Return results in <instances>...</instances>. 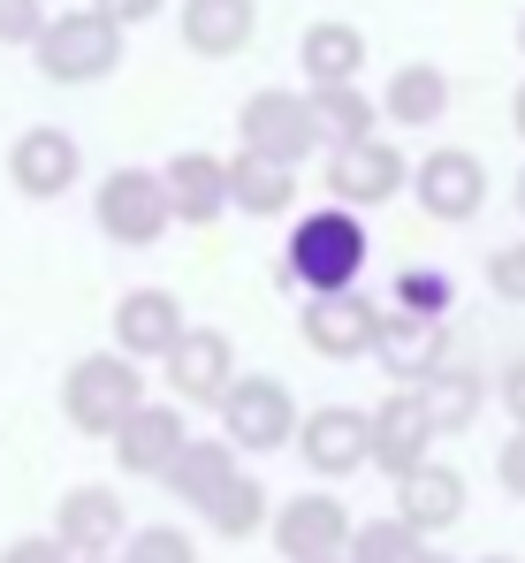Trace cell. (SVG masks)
I'll use <instances>...</instances> for the list:
<instances>
[{
  "mask_svg": "<svg viewBox=\"0 0 525 563\" xmlns=\"http://www.w3.org/2000/svg\"><path fill=\"white\" fill-rule=\"evenodd\" d=\"M365 213H343V206H313L297 213L289 244H282V282H297L305 297H336V289H358L365 275Z\"/></svg>",
  "mask_w": 525,
  "mask_h": 563,
  "instance_id": "1",
  "label": "cell"
},
{
  "mask_svg": "<svg viewBox=\"0 0 525 563\" xmlns=\"http://www.w3.org/2000/svg\"><path fill=\"white\" fill-rule=\"evenodd\" d=\"M153 396H145V374H138V358H122V351H85L69 374H62V419L91 434V442H114L138 411H145Z\"/></svg>",
  "mask_w": 525,
  "mask_h": 563,
  "instance_id": "2",
  "label": "cell"
},
{
  "mask_svg": "<svg viewBox=\"0 0 525 563\" xmlns=\"http://www.w3.org/2000/svg\"><path fill=\"white\" fill-rule=\"evenodd\" d=\"M91 221H99L107 244H122V252H153V244L175 229L168 176H161V168H114L107 184L91 190Z\"/></svg>",
  "mask_w": 525,
  "mask_h": 563,
  "instance_id": "3",
  "label": "cell"
},
{
  "mask_svg": "<svg viewBox=\"0 0 525 563\" xmlns=\"http://www.w3.org/2000/svg\"><path fill=\"white\" fill-rule=\"evenodd\" d=\"M31 54H39V69H46L54 85H99L107 69H122V23H114V15H99V8L54 15V23H46V38H39Z\"/></svg>",
  "mask_w": 525,
  "mask_h": 563,
  "instance_id": "4",
  "label": "cell"
},
{
  "mask_svg": "<svg viewBox=\"0 0 525 563\" xmlns=\"http://www.w3.org/2000/svg\"><path fill=\"white\" fill-rule=\"evenodd\" d=\"M297 396L282 388L274 374H237L229 404H221V434L244 450V457H266V450H289L297 442Z\"/></svg>",
  "mask_w": 525,
  "mask_h": 563,
  "instance_id": "5",
  "label": "cell"
},
{
  "mask_svg": "<svg viewBox=\"0 0 525 563\" xmlns=\"http://www.w3.org/2000/svg\"><path fill=\"white\" fill-rule=\"evenodd\" d=\"M297 335H305V351L313 358H373V343H381V305L365 297V289H336V297H305L297 305Z\"/></svg>",
  "mask_w": 525,
  "mask_h": 563,
  "instance_id": "6",
  "label": "cell"
},
{
  "mask_svg": "<svg viewBox=\"0 0 525 563\" xmlns=\"http://www.w3.org/2000/svg\"><path fill=\"white\" fill-rule=\"evenodd\" d=\"M266 533H274V549H282L289 563H343L358 518H350L336 495H282Z\"/></svg>",
  "mask_w": 525,
  "mask_h": 563,
  "instance_id": "7",
  "label": "cell"
},
{
  "mask_svg": "<svg viewBox=\"0 0 525 563\" xmlns=\"http://www.w3.org/2000/svg\"><path fill=\"white\" fill-rule=\"evenodd\" d=\"M237 137H244V153L282 161V168L313 161V145H320L313 99H297V92H252L244 107H237Z\"/></svg>",
  "mask_w": 525,
  "mask_h": 563,
  "instance_id": "8",
  "label": "cell"
},
{
  "mask_svg": "<svg viewBox=\"0 0 525 563\" xmlns=\"http://www.w3.org/2000/svg\"><path fill=\"white\" fill-rule=\"evenodd\" d=\"M54 541L69 549L77 563H99V556H122L130 549V510H122V495L114 487H69L62 503H54Z\"/></svg>",
  "mask_w": 525,
  "mask_h": 563,
  "instance_id": "9",
  "label": "cell"
},
{
  "mask_svg": "<svg viewBox=\"0 0 525 563\" xmlns=\"http://www.w3.org/2000/svg\"><path fill=\"white\" fill-rule=\"evenodd\" d=\"M297 465L313 472V479H343V472L373 465V411H358V404H320V411H305V427H297Z\"/></svg>",
  "mask_w": 525,
  "mask_h": 563,
  "instance_id": "10",
  "label": "cell"
},
{
  "mask_svg": "<svg viewBox=\"0 0 525 563\" xmlns=\"http://www.w3.org/2000/svg\"><path fill=\"white\" fill-rule=\"evenodd\" d=\"M404 184H412V161L389 137H365V145L328 153V206H343V213H373V206H389Z\"/></svg>",
  "mask_w": 525,
  "mask_h": 563,
  "instance_id": "11",
  "label": "cell"
},
{
  "mask_svg": "<svg viewBox=\"0 0 525 563\" xmlns=\"http://www.w3.org/2000/svg\"><path fill=\"white\" fill-rule=\"evenodd\" d=\"M435 419H427V404H419V388H389L381 404H373V472H389V479H412V472L435 465Z\"/></svg>",
  "mask_w": 525,
  "mask_h": 563,
  "instance_id": "12",
  "label": "cell"
},
{
  "mask_svg": "<svg viewBox=\"0 0 525 563\" xmlns=\"http://www.w3.org/2000/svg\"><path fill=\"white\" fill-rule=\"evenodd\" d=\"M237 388V351L221 328H190L183 343L168 351V404L183 411H221Z\"/></svg>",
  "mask_w": 525,
  "mask_h": 563,
  "instance_id": "13",
  "label": "cell"
},
{
  "mask_svg": "<svg viewBox=\"0 0 525 563\" xmlns=\"http://www.w3.org/2000/svg\"><path fill=\"white\" fill-rule=\"evenodd\" d=\"M419 213L441 221V229H457V221H480V206H488V168H480V153H464V145H435L427 161H419Z\"/></svg>",
  "mask_w": 525,
  "mask_h": 563,
  "instance_id": "14",
  "label": "cell"
},
{
  "mask_svg": "<svg viewBox=\"0 0 525 563\" xmlns=\"http://www.w3.org/2000/svg\"><path fill=\"white\" fill-rule=\"evenodd\" d=\"M183 335H190V320H183V297H175V289H153V282H145V289H122V297H114V351H122V358L168 366V351Z\"/></svg>",
  "mask_w": 525,
  "mask_h": 563,
  "instance_id": "15",
  "label": "cell"
},
{
  "mask_svg": "<svg viewBox=\"0 0 525 563\" xmlns=\"http://www.w3.org/2000/svg\"><path fill=\"white\" fill-rule=\"evenodd\" d=\"M373 366L396 380V388H419L449 366V320H419V312H381V343H373Z\"/></svg>",
  "mask_w": 525,
  "mask_h": 563,
  "instance_id": "16",
  "label": "cell"
},
{
  "mask_svg": "<svg viewBox=\"0 0 525 563\" xmlns=\"http://www.w3.org/2000/svg\"><path fill=\"white\" fill-rule=\"evenodd\" d=\"M77 176H85V153H77V137L54 130V122H31V130L8 145V184L23 190V198H62V190H77Z\"/></svg>",
  "mask_w": 525,
  "mask_h": 563,
  "instance_id": "17",
  "label": "cell"
},
{
  "mask_svg": "<svg viewBox=\"0 0 525 563\" xmlns=\"http://www.w3.org/2000/svg\"><path fill=\"white\" fill-rule=\"evenodd\" d=\"M183 450H190V419H183V404H145V411L114 434V465L130 472V479H168Z\"/></svg>",
  "mask_w": 525,
  "mask_h": 563,
  "instance_id": "18",
  "label": "cell"
},
{
  "mask_svg": "<svg viewBox=\"0 0 525 563\" xmlns=\"http://www.w3.org/2000/svg\"><path fill=\"white\" fill-rule=\"evenodd\" d=\"M161 176H168L175 229H214L229 213V161L221 153H175Z\"/></svg>",
  "mask_w": 525,
  "mask_h": 563,
  "instance_id": "19",
  "label": "cell"
},
{
  "mask_svg": "<svg viewBox=\"0 0 525 563\" xmlns=\"http://www.w3.org/2000/svg\"><path fill=\"white\" fill-rule=\"evenodd\" d=\"M396 518L419 533V541H435V533H449L457 518H464V472L457 465H427L412 472V479H396Z\"/></svg>",
  "mask_w": 525,
  "mask_h": 563,
  "instance_id": "20",
  "label": "cell"
},
{
  "mask_svg": "<svg viewBox=\"0 0 525 563\" xmlns=\"http://www.w3.org/2000/svg\"><path fill=\"white\" fill-rule=\"evenodd\" d=\"M237 479H244V472H237V442H229V434H190V450L175 457V472L161 487H168L175 503L206 510V503H214L221 487H237Z\"/></svg>",
  "mask_w": 525,
  "mask_h": 563,
  "instance_id": "21",
  "label": "cell"
},
{
  "mask_svg": "<svg viewBox=\"0 0 525 563\" xmlns=\"http://www.w3.org/2000/svg\"><path fill=\"white\" fill-rule=\"evenodd\" d=\"M252 23H260L252 0H183V46L206 54V62L244 54V46H252Z\"/></svg>",
  "mask_w": 525,
  "mask_h": 563,
  "instance_id": "22",
  "label": "cell"
},
{
  "mask_svg": "<svg viewBox=\"0 0 525 563\" xmlns=\"http://www.w3.org/2000/svg\"><path fill=\"white\" fill-rule=\"evenodd\" d=\"M229 206H237V213H252V221H282V213L297 206V168L260 161V153H244V145H237V161H229Z\"/></svg>",
  "mask_w": 525,
  "mask_h": 563,
  "instance_id": "23",
  "label": "cell"
},
{
  "mask_svg": "<svg viewBox=\"0 0 525 563\" xmlns=\"http://www.w3.org/2000/svg\"><path fill=\"white\" fill-rule=\"evenodd\" d=\"M381 114H389L396 130H435L441 114H449V77H441L435 62L396 69V77H389V92H381Z\"/></svg>",
  "mask_w": 525,
  "mask_h": 563,
  "instance_id": "24",
  "label": "cell"
},
{
  "mask_svg": "<svg viewBox=\"0 0 525 563\" xmlns=\"http://www.w3.org/2000/svg\"><path fill=\"white\" fill-rule=\"evenodd\" d=\"M419 404L435 419V434H472L480 427V404H488V380L472 366H441L435 380H419Z\"/></svg>",
  "mask_w": 525,
  "mask_h": 563,
  "instance_id": "25",
  "label": "cell"
},
{
  "mask_svg": "<svg viewBox=\"0 0 525 563\" xmlns=\"http://www.w3.org/2000/svg\"><path fill=\"white\" fill-rule=\"evenodd\" d=\"M297 62H305L313 92H320V85H358V69H365V38H358V23H313L305 46H297Z\"/></svg>",
  "mask_w": 525,
  "mask_h": 563,
  "instance_id": "26",
  "label": "cell"
},
{
  "mask_svg": "<svg viewBox=\"0 0 525 563\" xmlns=\"http://www.w3.org/2000/svg\"><path fill=\"white\" fill-rule=\"evenodd\" d=\"M313 99V122H320V145H365L373 137V122H381V99H365L358 85H320V92H305Z\"/></svg>",
  "mask_w": 525,
  "mask_h": 563,
  "instance_id": "27",
  "label": "cell"
},
{
  "mask_svg": "<svg viewBox=\"0 0 525 563\" xmlns=\"http://www.w3.org/2000/svg\"><path fill=\"white\" fill-rule=\"evenodd\" d=\"M198 518H206V526H214L221 541H252V533H266V526H274V503H266L260 479L244 472V479H237V487H221V495H214V503H206Z\"/></svg>",
  "mask_w": 525,
  "mask_h": 563,
  "instance_id": "28",
  "label": "cell"
},
{
  "mask_svg": "<svg viewBox=\"0 0 525 563\" xmlns=\"http://www.w3.org/2000/svg\"><path fill=\"white\" fill-rule=\"evenodd\" d=\"M419 556H427V541L389 510V518H365V526L350 533V556L343 563H419Z\"/></svg>",
  "mask_w": 525,
  "mask_h": 563,
  "instance_id": "29",
  "label": "cell"
},
{
  "mask_svg": "<svg viewBox=\"0 0 525 563\" xmlns=\"http://www.w3.org/2000/svg\"><path fill=\"white\" fill-rule=\"evenodd\" d=\"M457 305V282L441 275V267H404L396 275V312H419V320H441Z\"/></svg>",
  "mask_w": 525,
  "mask_h": 563,
  "instance_id": "30",
  "label": "cell"
},
{
  "mask_svg": "<svg viewBox=\"0 0 525 563\" xmlns=\"http://www.w3.org/2000/svg\"><path fill=\"white\" fill-rule=\"evenodd\" d=\"M122 563H198V541H190L183 526H138L130 549H122Z\"/></svg>",
  "mask_w": 525,
  "mask_h": 563,
  "instance_id": "31",
  "label": "cell"
},
{
  "mask_svg": "<svg viewBox=\"0 0 525 563\" xmlns=\"http://www.w3.org/2000/svg\"><path fill=\"white\" fill-rule=\"evenodd\" d=\"M46 38V8L39 0H0V46H39Z\"/></svg>",
  "mask_w": 525,
  "mask_h": 563,
  "instance_id": "32",
  "label": "cell"
},
{
  "mask_svg": "<svg viewBox=\"0 0 525 563\" xmlns=\"http://www.w3.org/2000/svg\"><path fill=\"white\" fill-rule=\"evenodd\" d=\"M488 289H495L503 305H525V236H518V244H503V252L488 260Z\"/></svg>",
  "mask_w": 525,
  "mask_h": 563,
  "instance_id": "33",
  "label": "cell"
},
{
  "mask_svg": "<svg viewBox=\"0 0 525 563\" xmlns=\"http://www.w3.org/2000/svg\"><path fill=\"white\" fill-rule=\"evenodd\" d=\"M0 563H77V556H69L54 533H23V541H8V549H0Z\"/></svg>",
  "mask_w": 525,
  "mask_h": 563,
  "instance_id": "34",
  "label": "cell"
},
{
  "mask_svg": "<svg viewBox=\"0 0 525 563\" xmlns=\"http://www.w3.org/2000/svg\"><path fill=\"white\" fill-rule=\"evenodd\" d=\"M495 479H503V495H518L525 503V427L503 442V457H495Z\"/></svg>",
  "mask_w": 525,
  "mask_h": 563,
  "instance_id": "35",
  "label": "cell"
},
{
  "mask_svg": "<svg viewBox=\"0 0 525 563\" xmlns=\"http://www.w3.org/2000/svg\"><path fill=\"white\" fill-rule=\"evenodd\" d=\"M503 411H511V419L525 427V351L511 358V366H503Z\"/></svg>",
  "mask_w": 525,
  "mask_h": 563,
  "instance_id": "36",
  "label": "cell"
},
{
  "mask_svg": "<svg viewBox=\"0 0 525 563\" xmlns=\"http://www.w3.org/2000/svg\"><path fill=\"white\" fill-rule=\"evenodd\" d=\"M168 0H99V15H114V23H145V15H161Z\"/></svg>",
  "mask_w": 525,
  "mask_h": 563,
  "instance_id": "37",
  "label": "cell"
},
{
  "mask_svg": "<svg viewBox=\"0 0 525 563\" xmlns=\"http://www.w3.org/2000/svg\"><path fill=\"white\" fill-rule=\"evenodd\" d=\"M511 130L525 137V85H518V99H511Z\"/></svg>",
  "mask_w": 525,
  "mask_h": 563,
  "instance_id": "38",
  "label": "cell"
},
{
  "mask_svg": "<svg viewBox=\"0 0 525 563\" xmlns=\"http://www.w3.org/2000/svg\"><path fill=\"white\" fill-rule=\"evenodd\" d=\"M518 213H525V168H518Z\"/></svg>",
  "mask_w": 525,
  "mask_h": 563,
  "instance_id": "39",
  "label": "cell"
},
{
  "mask_svg": "<svg viewBox=\"0 0 525 563\" xmlns=\"http://www.w3.org/2000/svg\"><path fill=\"white\" fill-rule=\"evenodd\" d=\"M419 563H449V556H435V549H427V556H419Z\"/></svg>",
  "mask_w": 525,
  "mask_h": 563,
  "instance_id": "40",
  "label": "cell"
},
{
  "mask_svg": "<svg viewBox=\"0 0 525 563\" xmlns=\"http://www.w3.org/2000/svg\"><path fill=\"white\" fill-rule=\"evenodd\" d=\"M480 563H518V556H480Z\"/></svg>",
  "mask_w": 525,
  "mask_h": 563,
  "instance_id": "41",
  "label": "cell"
},
{
  "mask_svg": "<svg viewBox=\"0 0 525 563\" xmlns=\"http://www.w3.org/2000/svg\"><path fill=\"white\" fill-rule=\"evenodd\" d=\"M518 46H525V15H518Z\"/></svg>",
  "mask_w": 525,
  "mask_h": 563,
  "instance_id": "42",
  "label": "cell"
},
{
  "mask_svg": "<svg viewBox=\"0 0 525 563\" xmlns=\"http://www.w3.org/2000/svg\"><path fill=\"white\" fill-rule=\"evenodd\" d=\"M99 563H122V556H99Z\"/></svg>",
  "mask_w": 525,
  "mask_h": 563,
  "instance_id": "43",
  "label": "cell"
}]
</instances>
